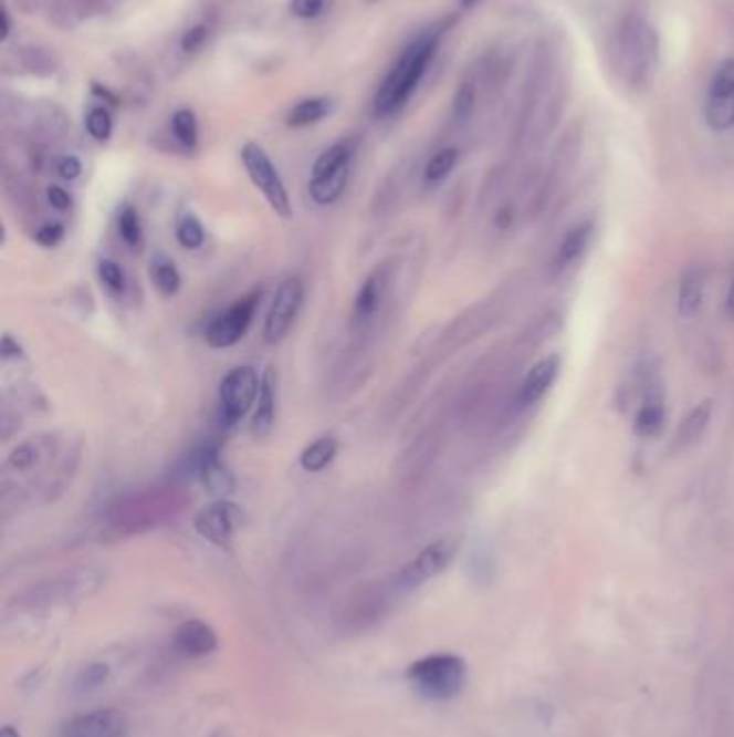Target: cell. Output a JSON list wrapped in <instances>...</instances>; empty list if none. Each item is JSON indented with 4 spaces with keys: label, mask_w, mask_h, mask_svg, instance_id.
Listing matches in <instances>:
<instances>
[{
    "label": "cell",
    "mask_w": 734,
    "mask_h": 737,
    "mask_svg": "<svg viewBox=\"0 0 734 737\" xmlns=\"http://www.w3.org/2000/svg\"><path fill=\"white\" fill-rule=\"evenodd\" d=\"M447 31V22L420 33L416 40L409 41L399 54L397 63L390 68L386 79L379 84L375 100H373V115L377 120L392 117L399 113L409 102V97L416 93L418 84L424 79L440 40Z\"/></svg>",
    "instance_id": "6da1fadb"
},
{
    "label": "cell",
    "mask_w": 734,
    "mask_h": 737,
    "mask_svg": "<svg viewBox=\"0 0 734 737\" xmlns=\"http://www.w3.org/2000/svg\"><path fill=\"white\" fill-rule=\"evenodd\" d=\"M411 691L424 700L447 703L461 695L468 684V662L457 654H429L408 666Z\"/></svg>",
    "instance_id": "7a4b0ae2"
},
{
    "label": "cell",
    "mask_w": 734,
    "mask_h": 737,
    "mask_svg": "<svg viewBox=\"0 0 734 737\" xmlns=\"http://www.w3.org/2000/svg\"><path fill=\"white\" fill-rule=\"evenodd\" d=\"M616 52H618V65L627 74V81H649V74L654 68L657 43L653 29L644 18L631 15L625 22V27L620 29Z\"/></svg>",
    "instance_id": "3957f363"
},
{
    "label": "cell",
    "mask_w": 734,
    "mask_h": 737,
    "mask_svg": "<svg viewBox=\"0 0 734 737\" xmlns=\"http://www.w3.org/2000/svg\"><path fill=\"white\" fill-rule=\"evenodd\" d=\"M261 295H263V289L254 287L235 304H231L227 311L216 315L209 322V326L205 328L207 345L213 350H227V347L238 345L254 320V313L261 304Z\"/></svg>",
    "instance_id": "277c9868"
},
{
    "label": "cell",
    "mask_w": 734,
    "mask_h": 737,
    "mask_svg": "<svg viewBox=\"0 0 734 737\" xmlns=\"http://www.w3.org/2000/svg\"><path fill=\"white\" fill-rule=\"evenodd\" d=\"M242 163H244L245 173L252 179V184L261 190L265 201L270 207L281 216V218H291L293 216V205L289 199L285 184L281 179L279 168L272 163V158L265 154V149L256 143H245L242 149Z\"/></svg>",
    "instance_id": "5b68a950"
},
{
    "label": "cell",
    "mask_w": 734,
    "mask_h": 737,
    "mask_svg": "<svg viewBox=\"0 0 734 737\" xmlns=\"http://www.w3.org/2000/svg\"><path fill=\"white\" fill-rule=\"evenodd\" d=\"M261 380L254 367L231 369L220 382V414L227 425L242 421L256 406Z\"/></svg>",
    "instance_id": "8992f818"
},
{
    "label": "cell",
    "mask_w": 734,
    "mask_h": 737,
    "mask_svg": "<svg viewBox=\"0 0 734 737\" xmlns=\"http://www.w3.org/2000/svg\"><path fill=\"white\" fill-rule=\"evenodd\" d=\"M454 554H457V541H452V539H438V541L429 543L413 561H409L408 565L399 572L397 589L403 593L416 591L424 582H429L444 572L452 563Z\"/></svg>",
    "instance_id": "52a82bcc"
},
{
    "label": "cell",
    "mask_w": 734,
    "mask_h": 737,
    "mask_svg": "<svg viewBox=\"0 0 734 737\" xmlns=\"http://www.w3.org/2000/svg\"><path fill=\"white\" fill-rule=\"evenodd\" d=\"M302 302H304L302 281L297 277H289L276 289L274 302L265 318V326H263L265 343L274 345L285 339L289 328L293 326V322L302 309Z\"/></svg>",
    "instance_id": "ba28073f"
},
{
    "label": "cell",
    "mask_w": 734,
    "mask_h": 737,
    "mask_svg": "<svg viewBox=\"0 0 734 737\" xmlns=\"http://www.w3.org/2000/svg\"><path fill=\"white\" fill-rule=\"evenodd\" d=\"M242 525H244V511L240 509V505L227 498H220L213 505L205 507L195 518L197 532L209 543L220 548L233 541L235 532L242 529Z\"/></svg>",
    "instance_id": "9c48e42d"
},
{
    "label": "cell",
    "mask_w": 734,
    "mask_h": 737,
    "mask_svg": "<svg viewBox=\"0 0 734 737\" xmlns=\"http://www.w3.org/2000/svg\"><path fill=\"white\" fill-rule=\"evenodd\" d=\"M704 117L711 129L724 132L734 125V59L724 61L709 86Z\"/></svg>",
    "instance_id": "30bf717a"
},
{
    "label": "cell",
    "mask_w": 734,
    "mask_h": 737,
    "mask_svg": "<svg viewBox=\"0 0 734 737\" xmlns=\"http://www.w3.org/2000/svg\"><path fill=\"white\" fill-rule=\"evenodd\" d=\"M59 737H129V720L122 709H95L70 718Z\"/></svg>",
    "instance_id": "8fae6325"
},
{
    "label": "cell",
    "mask_w": 734,
    "mask_h": 737,
    "mask_svg": "<svg viewBox=\"0 0 734 737\" xmlns=\"http://www.w3.org/2000/svg\"><path fill=\"white\" fill-rule=\"evenodd\" d=\"M172 647L181 657L201 660L218 650V634L201 619H188L177 625L172 634Z\"/></svg>",
    "instance_id": "7c38bea8"
},
{
    "label": "cell",
    "mask_w": 734,
    "mask_h": 737,
    "mask_svg": "<svg viewBox=\"0 0 734 737\" xmlns=\"http://www.w3.org/2000/svg\"><path fill=\"white\" fill-rule=\"evenodd\" d=\"M276 397H279V375L276 369L268 367L261 375V391L250 421V432L254 438H268L276 423Z\"/></svg>",
    "instance_id": "4fadbf2b"
},
{
    "label": "cell",
    "mask_w": 734,
    "mask_h": 737,
    "mask_svg": "<svg viewBox=\"0 0 734 737\" xmlns=\"http://www.w3.org/2000/svg\"><path fill=\"white\" fill-rule=\"evenodd\" d=\"M558 371H560V356L558 354H552V356L538 361L528 371V375L524 377V382L520 386V393H517L520 404L522 406H532L538 399H543L547 395V391L552 388V384L556 382Z\"/></svg>",
    "instance_id": "5bb4252c"
},
{
    "label": "cell",
    "mask_w": 734,
    "mask_h": 737,
    "mask_svg": "<svg viewBox=\"0 0 734 737\" xmlns=\"http://www.w3.org/2000/svg\"><path fill=\"white\" fill-rule=\"evenodd\" d=\"M593 231H595V225L590 220L579 222V225H575V227H572L567 231V236L563 238V242L558 245L556 252H554V259H552L554 274L565 272L569 266H573L586 252V248H588L590 240H593Z\"/></svg>",
    "instance_id": "9a60e30c"
},
{
    "label": "cell",
    "mask_w": 734,
    "mask_h": 737,
    "mask_svg": "<svg viewBox=\"0 0 734 737\" xmlns=\"http://www.w3.org/2000/svg\"><path fill=\"white\" fill-rule=\"evenodd\" d=\"M13 54H15V63L20 65L22 72H27L31 76H40V79L54 76L61 65L56 52L40 43H24V45L15 48Z\"/></svg>",
    "instance_id": "2e32d148"
},
{
    "label": "cell",
    "mask_w": 734,
    "mask_h": 737,
    "mask_svg": "<svg viewBox=\"0 0 734 737\" xmlns=\"http://www.w3.org/2000/svg\"><path fill=\"white\" fill-rule=\"evenodd\" d=\"M354 154H356V141L354 138H343V141L334 143L313 164L311 179H326V177L343 170V168H349Z\"/></svg>",
    "instance_id": "e0dca14e"
},
{
    "label": "cell",
    "mask_w": 734,
    "mask_h": 737,
    "mask_svg": "<svg viewBox=\"0 0 734 737\" xmlns=\"http://www.w3.org/2000/svg\"><path fill=\"white\" fill-rule=\"evenodd\" d=\"M384 287H386L384 270H375L365 279V283L358 289L356 300H354V318L358 322H367L375 315V311L379 309L381 298H384Z\"/></svg>",
    "instance_id": "ac0fdd59"
},
{
    "label": "cell",
    "mask_w": 734,
    "mask_h": 737,
    "mask_svg": "<svg viewBox=\"0 0 734 737\" xmlns=\"http://www.w3.org/2000/svg\"><path fill=\"white\" fill-rule=\"evenodd\" d=\"M201 479L205 488L218 498H227L235 488L233 475L218 459V449H207L201 457Z\"/></svg>",
    "instance_id": "d6986e66"
},
{
    "label": "cell",
    "mask_w": 734,
    "mask_h": 737,
    "mask_svg": "<svg viewBox=\"0 0 734 737\" xmlns=\"http://www.w3.org/2000/svg\"><path fill=\"white\" fill-rule=\"evenodd\" d=\"M665 421V408H663V397L659 391H651L638 409L636 421H633V432L638 438H654Z\"/></svg>",
    "instance_id": "ffe728a7"
},
{
    "label": "cell",
    "mask_w": 734,
    "mask_h": 737,
    "mask_svg": "<svg viewBox=\"0 0 734 737\" xmlns=\"http://www.w3.org/2000/svg\"><path fill=\"white\" fill-rule=\"evenodd\" d=\"M711 414H713L711 402H702L695 408L690 409L688 416L681 421V425L677 429L674 447L677 449H685V447H690L692 443H695L704 434V429H706V425L711 421Z\"/></svg>",
    "instance_id": "44dd1931"
},
{
    "label": "cell",
    "mask_w": 734,
    "mask_h": 737,
    "mask_svg": "<svg viewBox=\"0 0 734 737\" xmlns=\"http://www.w3.org/2000/svg\"><path fill=\"white\" fill-rule=\"evenodd\" d=\"M702 298H704V274L700 268H690L681 277L679 286V313L688 320L694 318L702 307Z\"/></svg>",
    "instance_id": "7402d4cb"
},
{
    "label": "cell",
    "mask_w": 734,
    "mask_h": 737,
    "mask_svg": "<svg viewBox=\"0 0 734 737\" xmlns=\"http://www.w3.org/2000/svg\"><path fill=\"white\" fill-rule=\"evenodd\" d=\"M329 113H332V100L306 97L286 113V125L289 127H308V125L324 122Z\"/></svg>",
    "instance_id": "603a6c76"
},
{
    "label": "cell",
    "mask_w": 734,
    "mask_h": 737,
    "mask_svg": "<svg viewBox=\"0 0 734 737\" xmlns=\"http://www.w3.org/2000/svg\"><path fill=\"white\" fill-rule=\"evenodd\" d=\"M43 11L48 22L61 31H72L86 20L81 0H43Z\"/></svg>",
    "instance_id": "cb8c5ba5"
},
{
    "label": "cell",
    "mask_w": 734,
    "mask_h": 737,
    "mask_svg": "<svg viewBox=\"0 0 734 737\" xmlns=\"http://www.w3.org/2000/svg\"><path fill=\"white\" fill-rule=\"evenodd\" d=\"M336 453H338L336 438L324 436V438L315 440L313 445H308L306 449L302 450L300 466L306 473H322V470H326L327 466L334 461Z\"/></svg>",
    "instance_id": "d4e9b609"
},
{
    "label": "cell",
    "mask_w": 734,
    "mask_h": 737,
    "mask_svg": "<svg viewBox=\"0 0 734 737\" xmlns=\"http://www.w3.org/2000/svg\"><path fill=\"white\" fill-rule=\"evenodd\" d=\"M347 179H349V168H343V170L329 175L326 179H311L308 193L317 205L334 204V201H338V197L347 188Z\"/></svg>",
    "instance_id": "484cf974"
},
{
    "label": "cell",
    "mask_w": 734,
    "mask_h": 737,
    "mask_svg": "<svg viewBox=\"0 0 734 737\" xmlns=\"http://www.w3.org/2000/svg\"><path fill=\"white\" fill-rule=\"evenodd\" d=\"M151 281L166 298L175 295L181 289V274H179L177 266L162 255L156 257L151 263Z\"/></svg>",
    "instance_id": "4316f807"
},
{
    "label": "cell",
    "mask_w": 734,
    "mask_h": 737,
    "mask_svg": "<svg viewBox=\"0 0 734 737\" xmlns=\"http://www.w3.org/2000/svg\"><path fill=\"white\" fill-rule=\"evenodd\" d=\"M170 129L172 136L177 138L179 145L192 149L199 143V122L197 115L190 108H179L172 117H170Z\"/></svg>",
    "instance_id": "83f0119b"
},
{
    "label": "cell",
    "mask_w": 734,
    "mask_h": 737,
    "mask_svg": "<svg viewBox=\"0 0 734 737\" xmlns=\"http://www.w3.org/2000/svg\"><path fill=\"white\" fill-rule=\"evenodd\" d=\"M175 238L186 250H199L205 245V238H207L203 222L195 214H184L177 220Z\"/></svg>",
    "instance_id": "f1b7e54d"
},
{
    "label": "cell",
    "mask_w": 734,
    "mask_h": 737,
    "mask_svg": "<svg viewBox=\"0 0 734 737\" xmlns=\"http://www.w3.org/2000/svg\"><path fill=\"white\" fill-rule=\"evenodd\" d=\"M457 163H459V152H457L454 147H447V149L438 152V154L429 160L427 168H424V181H427L429 186L442 184V181L449 177L450 173H452V168L457 166Z\"/></svg>",
    "instance_id": "f546056e"
},
{
    "label": "cell",
    "mask_w": 734,
    "mask_h": 737,
    "mask_svg": "<svg viewBox=\"0 0 734 737\" xmlns=\"http://www.w3.org/2000/svg\"><path fill=\"white\" fill-rule=\"evenodd\" d=\"M117 225H119V236L125 245L129 248H138L143 245V222H140L138 211L132 205H125L119 211Z\"/></svg>",
    "instance_id": "4dcf8cb0"
},
{
    "label": "cell",
    "mask_w": 734,
    "mask_h": 737,
    "mask_svg": "<svg viewBox=\"0 0 734 737\" xmlns=\"http://www.w3.org/2000/svg\"><path fill=\"white\" fill-rule=\"evenodd\" d=\"M108 677H111L108 664H102V662L88 664V666L78 671V675L74 677V691L76 693H91V691L104 686L108 682Z\"/></svg>",
    "instance_id": "1f68e13d"
},
{
    "label": "cell",
    "mask_w": 734,
    "mask_h": 737,
    "mask_svg": "<svg viewBox=\"0 0 734 737\" xmlns=\"http://www.w3.org/2000/svg\"><path fill=\"white\" fill-rule=\"evenodd\" d=\"M211 33H213V27H211V20H205V22H197L192 24L190 29L184 31L181 40H179V48L184 54H197L201 52L205 45L211 40Z\"/></svg>",
    "instance_id": "d6a6232c"
},
{
    "label": "cell",
    "mask_w": 734,
    "mask_h": 737,
    "mask_svg": "<svg viewBox=\"0 0 734 737\" xmlns=\"http://www.w3.org/2000/svg\"><path fill=\"white\" fill-rule=\"evenodd\" d=\"M84 125H86L88 136L95 138L97 143H106L113 136V117L102 106H95V108L88 111V115L84 120Z\"/></svg>",
    "instance_id": "836d02e7"
},
{
    "label": "cell",
    "mask_w": 734,
    "mask_h": 737,
    "mask_svg": "<svg viewBox=\"0 0 734 737\" xmlns=\"http://www.w3.org/2000/svg\"><path fill=\"white\" fill-rule=\"evenodd\" d=\"M474 102H476V89L472 82H461V86L457 89L454 97H452V117L457 122H463L472 115L474 111Z\"/></svg>",
    "instance_id": "e575fe53"
},
{
    "label": "cell",
    "mask_w": 734,
    "mask_h": 737,
    "mask_svg": "<svg viewBox=\"0 0 734 737\" xmlns=\"http://www.w3.org/2000/svg\"><path fill=\"white\" fill-rule=\"evenodd\" d=\"M97 272H99L102 283L108 287L111 291H115V293H122V291H125L127 279H125V272H123V268L117 261H113V259H104V261H99Z\"/></svg>",
    "instance_id": "d590c367"
},
{
    "label": "cell",
    "mask_w": 734,
    "mask_h": 737,
    "mask_svg": "<svg viewBox=\"0 0 734 737\" xmlns=\"http://www.w3.org/2000/svg\"><path fill=\"white\" fill-rule=\"evenodd\" d=\"M326 2L327 0H291L289 9L300 20H313L324 11Z\"/></svg>",
    "instance_id": "8d00e7d4"
},
{
    "label": "cell",
    "mask_w": 734,
    "mask_h": 737,
    "mask_svg": "<svg viewBox=\"0 0 734 737\" xmlns=\"http://www.w3.org/2000/svg\"><path fill=\"white\" fill-rule=\"evenodd\" d=\"M63 238H65V227L61 222H48L35 233V242L43 248H54L63 242Z\"/></svg>",
    "instance_id": "74e56055"
},
{
    "label": "cell",
    "mask_w": 734,
    "mask_h": 737,
    "mask_svg": "<svg viewBox=\"0 0 734 737\" xmlns=\"http://www.w3.org/2000/svg\"><path fill=\"white\" fill-rule=\"evenodd\" d=\"M35 449L31 447V445H22V447H18V449H13V453L9 455V459H7V466L9 468H13V470H29L33 464H35Z\"/></svg>",
    "instance_id": "f35d334b"
},
{
    "label": "cell",
    "mask_w": 734,
    "mask_h": 737,
    "mask_svg": "<svg viewBox=\"0 0 734 737\" xmlns=\"http://www.w3.org/2000/svg\"><path fill=\"white\" fill-rule=\"evenodd\" d=\"M56 173H59L61 179L74 181V179H78L82 175V163L76 156H63L56 163Z\"/></svg>",
    "instance_id": "ab89813d"
},
{
    "label": "cell",
    "mask_w": 734,
    "mask_h": 737,
    "mask_svg": "<svg viewBox=\"0 0 734 737\" xmlns=\"http://www.w3.org/2000/svg\"><path fill=\"white\" fill-rule=\"evenodd\" d=\"M48 204L52 205L56 211H67L72 207V197L65 188L50 186L48 188Z\"/></svg>",
    "instance_id": "60d3db41"
},
{
    "label": "cell",
    "mask_w": 734,
    "mask_h": 737,
    "mask_svg": "<svg viewBox=\"0 0 734 737\" xmlns=\"http://www.w3.org/2000/svg\"><path fill=\"white\" fill-rule=\"evenodd\" d=\"M2 359H22V345L11 334L2 336Z\"/></svg>",
    "instance_id": "b9f144b4"
},
{
    "label": "cell",
    "mask_w": 734,
    "mask_h": 737,
    "mask_svg": "<svg viewBox=\"0 0 734 737\" xmlns=\"http://www.w3.org/2000/svg\"><path fill=\"white\" fill-rule=\"evenodd\" d=\"M9 33H11V20H9L7 9L2 7V11H0V40H7Z\"/></svg>",
    "instance_id": "7bdbcfd3"
},
{
    "label": "cell",
    "mask_w": 734,
    "mask_h": 737,
    "mask_svg": "<svg viewBox=\"0 0 734 737\" xmlns=\"http://www.w3.org/2000/svg\"><path fill=\"white\" fill-rule=\"evenodd\" d=\"M15 2H18V7H20L22 11H27V13L35 11L40 4H43V0H15Z\"/></svg>",
    "instance_id": "ee69618b"
},
{
    "label": "cell",
    "mask_w": 734,
    "mask_h": 737,
    "mask_svg": "<svg viewBox=\"0 0 734 737\" xmlns=\"http://www.w3.org/2000/svg\"><path fill=\"white\" fill-rule=\"evenodd\" d=\"M726 313L734 320V279L728 289V295H726Z\"/></svg>",
    "instance_id": "f6af8a7d"
},
{
    "label": "cell",
    "mask_w": 734,
    "mask_h": 737,
    "mask_svg": "<svg viewBox=\"0 0 734 737\" xmlns=\"http://www.w3.org/2000/svg\"><path fill=\"white\" fill-rule=\"evenodd\" d=\"M0 737H20V731L15 727H11V725H4L2 731H0Z\"/></svg>",
    "instance_id": "bcb514c9"
},
{
    "label": "cell",
    "mask_w": 734,
    "mask_h": 737,
    "mask_svg": "<svg viewBox=\"0 0 734 737\" xmlns=\"http://www.w3.org/2000/svg\"><path fill=\"white\" fill-rule=\"evenodd\" d=\"M211 737H233L229 731H216Z\"/></svg>",
    "instance_id": "7dc6e473"
},
{
    "label": "cell",
    "mask_w": 734,
    "mask_h": 737,
    "mask_svg": "<svg viewBox=\"0 0 734 737\" xmlns=\"http://www.w3.org/2000/svg\"><path fill=\"white\" fill-rule=\"evenodd\" d=\"M461 2H463V4H474L476 0H461Z\"/></svg>",
    "instance_id": "c3c4849f"
}]
</instances>
